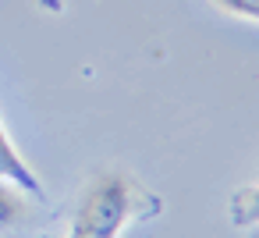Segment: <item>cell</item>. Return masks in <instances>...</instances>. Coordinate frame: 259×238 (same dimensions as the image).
I'll list each match as a JSON object with an SVG mask.
<instances>
[{
    "mask_svg": "<svg viewBox=\"0 0 259 238\" xmlns=\"http://www.w3.org/2000/svg\"><path fill=\"white\" fill-rule=\"evenodd\" d=\"M153 213H160V199L149 188H142L132 174L107 171L82 192L68 238H117L132 220Z\"/></svg>",
    "mask_w": 259,
    "mask_h": 238,
    "instance_id": "obj_1",
    "label": "cell"
},
{
    "mask_svg": "<svg viewBox=\"0 0 259 238\" xmlns=\"http://www.w3.org/2000/svg\"><path fill=\"white\" fill-rule=\"evenodd\" d=\"M0 181H11L15 188H22L25 195H43V181L36 178V171L25 164V156L15 149L4 121H0Z\"/></svg>",
    "mask_w": 259,
    "mask_h": 238,
    "instance_id": "obj_2",
    "label": "cell"
},
{
    "mask_svg": "<svg viewBox=\"0 0 259 238\" xmlns=\"http://www.w3.org/2000/svg\"><path fill=\"white\" fill-rule=\"evenodd\" d=\"M227 217H231V224H238V227L259 224V181H255V185H245V188H238V192L231 195Z\"/></svg>",
    "mask_w": 259,
    "mask_h": 238,
    "instance_id": "obj_3",
    "label": "cell"
},
{
    "mask_svg": "<svg viewBox=\"0 0 259 238\" xmlns=\"http://www.w3.org/2000/svg\"><path fill=\"white\" fill-rule=\"evenodd\" d=\"M25 217V195L22 188H15L11 181H0V231L15 227Z\"/></svg>",
    "mask_w": 259,
    "mask_h": 238,
    "instance_id": "obj_4",
    "label": "cell"
},
{
    "mask_svg": "<svg viewBox=\"0 0 259 238\" xmlns=\"http://www.w3.org/2000/svg\"><path fill=\"white\" fill-rule=\"evenodd\" d=\"M213 8H220L231 18H245V22H259V0H209Z\"/></svg>",
    "mask_w": 259,
    "mask_h": 238,
    "instance_id": "obj_5",
    "label": "cell"
}]
</instances>
